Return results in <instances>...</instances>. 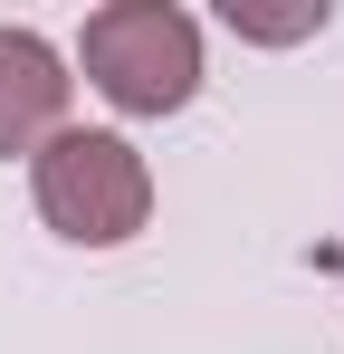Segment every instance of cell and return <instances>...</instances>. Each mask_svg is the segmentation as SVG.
Returning a JSON list of instances; mask_svg holds the SVG:
<instances>
[{
    "label": "cell",
    "instance_id": "1",
    "mask_svg": "<svg viewBox=\"0 0 344 354\" xmlns=\"http://www.w3.org/2000/svg\"><path fill=\"white\" fill-rule=\"evenodd\" d=\"M29 201L57 239L77 249H124L153 221V163L115 134V124H57L29 153Z\"/></svg>",
    "mask_w": 344,
    "mask_h": 354
},
{
    "label": "cell",
    "instance_id": "2",
    "mask_svg": "<svg viewBox=\"0 0 344 354\" xmlns=\"http://www.w3.org/2000/svg\"><path fill=\"white\" fill-rule=\"evenodd\" d=\"M77 67L115 115H182L201 96V19L172 0H106L77 29Z\"/></svg>",
    "mask_w": 344,
    "mask_h": 354
},
{
    "label": "cell",
    "instance_id": "3",
    "mask_svg": "<svg viewBox=\"0 0 344 354\" xmlns=\"http://www.w3.org/2000/svg\"><path fill=\"white\" fill-rule=\"evenodd\" d=\"M67 96H77V77H67V58L48 39L39 29H0V163H29L67 124Z\"/></svg>",
    "mask_w": 344,
    "mask_h": 354
},
{
    "label": "cell",
    "instance_id": "4",
    "mask_svg": "<svg viewBox=\"0 0 344 354\" xmlns=\"http://www.w3.org/2000/svg\"><path fill=\"white\" fill-rule=\"evenodd\" d=\"M220 19L239 29V39H268V48H287V39H316L335 10H325V0H296V10H249V0H229Z\"/></svg>",
    "mask_w": 344,
    "mask_h": 354
}]
</instances>
